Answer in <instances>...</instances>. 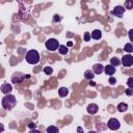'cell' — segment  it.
Here are the masks:
<instances>
[{
  "label": "cell",
  "instance_id": "cell-13",
  "mask_svg": "<svg viewBox=\"0 0 133 133\" xmlns=\"http://www.w3.org/2000/svg\"><path fill=\"white\" fill-rule=\"evenodd\" d=\"M94 77H95V73H94V71H91V70H86L85 72H84V78L86 79V80H92L94 79Z\"/></svg>",
  "mask_w": 133,
  "mask_h": 133
},
{
  "label": "cell",
  "instance_id": "cell-20",
  "mask_svg": "<svg viewBox=\"0 0 133 133\" xmlns=\"http://www.w3.org/2000/svg\"><path fill=\"white\" fill-rule=\"evenodd\" d=\"M58 51H59V53H60V54L65 55V54L69 52V49H68V47H66V46H64V45H60V46H59V48H58Z\"/></svg>",
  "mask_w": 133,
  "mask_h": 133
},
{
  "label": "cell",
  "instance_id": "cell-16",
  "mask_svg": "<svg viewBox=\"0 0 133 133\" xmlns=\"http://www.w3.org/2000/svg\"><path fill=\"white\" fill-rule=\"evenodd\" d=\"M127 109H128V104H126L124 102H122L117 105V110L119 112H125V111H127Z\"/></svg>",
  "mask_w": 133,
  "mask_h": 133
},
{
  "label": "cell",
  "instance_id": "cell-24",
  "mask_svg": "<svg viewBox=\"0 0 133 133\" xmlns=\"http://www.w3.org/2000/svg\"><path fill=\"white\" fill-rule=\"evenodd\" d=\"M125 94H126L127 96H133V89H132V88H127V89L125 90Z\"/></svg>",
  "mask_w": 133,
  "mask_h": 133
},
{
  "label": "cell",
  "instance_id": "cell-8",
  "mask_svg": "<svg viewBox=\"0 0 133 133\" xmlns=\"http://www.w3.org/2000/svg\"><path fill=\"white\" fill-rule=\"evenodd\" d=\"M11 90H12V86H11L10 83H7V82L2 83V85H1V91H2L3 94L8 95Z\"/></svg>",
  "mask_w": 133,
  "mask_h": 133
},
{
  "label": "cell",
  "instance_id": "cell-17",
  "mask_svg": "<svg viewBox=\"0 0 133 133\" xmlns=\"http://www.w3.org/2000/svg\"><path fill=\"white\" fill-rule=\"evenodd\" d=\"M47 133H59V129L56 126H49L46 129Z\"/></svg>",
  "mask_w": 133,
  "mask_h": 133
},
{
  "label": "cell",
  "instance_id": "cell-30",
  "mask_svg": "<svg viewBox=\"0 0 133 133\" xmlns=\"http://www.w3.org/2000/svg\"><path fill=\"white\" fill-rule=\"evenodd\" d=\"M89 85H90V86H95V85H96V82L92 81V80H90V81H89Z\"/></svg>",
  "mask_w": 133,
  "mask_h": 133
},
{
  "label": "cell",
  "instance_id": "cell-12",
  "mask_svg": "<svg viewBox=\"0 0 133 133\" xmlns=\"http://www.w3.org/2000/svg\"><path fill=\"white\" fill-rule=\"evenodd\" d=\"M90 36H91V38H94V39H100V38L102 37V31L99 30V29H95V30L90 33Z\"/></svg>",
  "mask_w": 133,
  "mask_h": 133
},
{
  "label": "cell",
  "instance_id": "cell-15",
  "mask_svg": "<svg viewBox=\"0 0 133 133\" xmlns=\"http://www.w3.org/2000/svg\"><path fill=\"white\" fill-rule=\"evenodd\" d=\"M122 63V60H119L117 57H112L111 59H110V64L112 65V66H118L119 64Z\"/></svg>",
  "mask_w": 133,
  "mask_h": 133
},
{
  "label": "cell",
  "instance_id": "cell-27",
  "mask_svg": "<svg viewBox=\"0 0 133 133\" xmlns=\"http://www.w3.org/2000/svg\"><path fill=\"white\" fill-rule=\"evenodd\" d=\"M28 127L31 129V130H33V129H35L36 128V125H35V123H33V122H31V123H29V125H28Z\"/></svg>",
  "mask_w": 133,
  "mask_h": 133
},
{
  "label": "cell",
  "instance_id": "cell-31",
  "mask_svg": "<svg viewBox=\"0 0 133 133\" xmlns=\"http://www.w3.org/2000/svg\"><path fill=\"white\" fill-rule=\"evenodd\" d=\"M87 133H98L97 131H89V132H87Z\"/></svg>",
  "mask_w": 133,
  "mask_h": 133
},
{
  "label": "cell",
  "instance_id": "cell-25",
  "mask_svg": "<svg viewBox=\"0 0 133 133\" xmlns=\"http://www.w3.org/2000/svg\"><path fill=\"white\" fill-rule=\"evenodd\" d=\"M128 36H129V39H130L131 42H133V28L129 30V32H128Z\"/></svg>",
  "mask_w": 133,
  "mask_h": 133
},
{
  "label": "cell",
  "instance_id": "cell-6",
  "mask_svg": "<svg viewBox=\"0 0 133 133\" xmlns=\"http://www.w3.org/2000/svg\"><path fill=\"white\" fill-rule=\"evenodd\" d=\"M125 7L124 6H122V5H116L113 9H112V15L113 16H115V17H117V18H122L123 16H124V14H125Z\"/></svg>",
  "mask_w": 133,
  "mask_h": 133
},
{
  "label": "cell",
  "instance_id": "cell-22",
  "mask_svg": "<svg viewBox=\"0 0 133 133\" xmlns=\"http://www.w3.org/2000/svg\"><path fill=\"white\" fill-rule=\"evenodd\" d=\"M127 85L129 88H132L133 89V77H130L128 80H127Z\"/></svg>",
  "mask_w": 133,
  "mask_h": 133
},
{
  "label": "cell",
  "instance_id": "cell-28",
  "mask_svg": "<svg viewBox=\"0 0 133 133\" xmlns=\"http://www.w3.org/2000/svg\"><path fill=\"white\" fill-rule=\"evenodd\" d=\"M77 132H78V133H83V129H82L81 127H78V128H77Z\"/></svg>",
  "mask_w": 133,
  "mask_h": 133
},
{
  "label": "cell",
  "instance_id": "cell-5",
  "mask_svg": "<svg viewBox=\"0 0 133 133\" xmlns=\"http://www.w3.org/2000/svg\"><path fill=\"white\" fill-rule=\"evenodd\" d=\"M110 130H118L119 129V127H121V124H119V122L116 119V118H110L109 121H108V123H107V125H106Z\"/></svg>",
  "mask_w": 133,
  "mask_h": 133
},
{
  "label": "cell",
  "instance_id": "cell-23",
  "mask_svg": "<svg viewBox=\"0 0 133 133\" xmlns=\"http://www.w3.org/2000/svg\"><path fill=\"white\" fill-rule=\"evenodd\" d=\"M90 38H91L90 33H89V32H85V33H84V41H85V42H88Z\"/></svg>",
  "mask_w": 133,
  "mask_h": 133
},
{
  "label": "cell",
  "instance_id": "cell-7",
  "mask_svg": "<svg viewBox=\"0 0 133 133\" xmlns=\"http://www.w3.org/2000/svg\"><path fill=\"white\" fill-rule=\"evenodd\" d=\"M122 63L124 66H131L133 64V56L130 54L124 55L122 57Z\"/></svg>",
  "mask_w": 133,
  "mask_h": 133
},
{
  "label": "cell",
  "instance_id": "cell-14",
  "mask_svg": "<svg viewBox=\"0 0 133 133\" xmlns=\"http://www.w3.org/2000/svg\"><path fill=\"white\" fill-rule=\"evenodd\" d=\"M58 95H59L60 98H64L69 95V89L66 87H60L58 89Z\"/></svg>",
  "mask_w": 133,
  "mask_h": 133
},
{
  "label": "cell",
  "instance_id": "cell-21",
  "mask_svg": "<svg viewBox=\"0 0 133 133\" xmlns=\"http://www.w3.org/2000/svg\"><path fill=\"white\" fill-rule=\"evenodd\" d=\"M44 73L46 74V75H51L52 73H53V69H52V66H44Z\"/></svg>",
  "mask_w": 133,
  "mask_h": 133
},
{
  "label": "cell",
  "instance_id": "cell-9",
  "mask_svg": "<svg viewBox=\"0 0 133 133\" xmlns=\"http://www.w3.org/2000/svg\"><path fill=\"white\" fill-rule=\"evenodd\" d=\"M86 109H87V112L89 114H96L99 111V106L97 104H95V103H90V104H88Z\"/></svg>",
  "mask_w": 133,
  "mask_h": 133
},
{
  "label": "cell",
  "instance_id": "cell-2",
  "mask_svg": "<svg viewBox=\"0 0 133 133\" xmlns=\"http://www.w3.org/2000/svg\"><path fill=\"white\" fill-rule=\"evenodd\" d=\"M25 58H26V61L28 63H30V64H36L39 61V54H38V52L36 50H33L32 49V50H29L26 53Z\"/></svg>",
  "mask_w": 133,
  "mask_h": 133
},
{
  "label": "cell",
  "instance_id": "cell-29",
  "mask_svg": "<svg viewBox=\"0 0 133 133\" xmlns=\"http://www.w3.org/2000/svg\"><path fill=\"white\" fill-rule=\"evenodd\" d=\"M29 133H41V132L38 130H36V129H33V130H30Z\"/></svg>",
  "mask_w": 133,
  "mask_h": 133
},
{
  "label": "cell",
  "instance_id": "cell-11",
  "mask_svg": "<svg viewBox=\"0 0 133 133\" xmlns=\"http://www.w3.org/2000/svg\"><path fill=\"white\" fill-rule=\"evenodd\" d=\"M104 72H105V74H106V75L111 76V75H113V74L115 73V68H114V66H112L111 64L106 65V66L104 68Z\"/></svg>",
  "mask_w": 133,
  "mask_h": 133
},
{
  "label": "cell",
  "instance_id": "cell-19",
  "mask_svg": "<svg viewBox=\"0 0 133 133\" xmlns=\"http://www.w3.org/2000/svg\"><path fill=\"white\" fill-rule=\"evenodd\" d=\"M124 50H125L126 52H128V53H132V52H133V44H131V43L125 44Z\"/></svg>",
  "mask_w": 133,
  "mask_h": 133
},
{
  "label": "cell",
  "instance_id": "cell-26",
  "mask_svg": "<svg viewBox=\"0 0 133 133\" xmlns=\"http://www.w3.org/2000/svg\"><path fill=\"white\" fill-rule=\"evenodd\" d=\"M109 83H110L111 85H114V84L116 83V79H115L114 77H110V78H109Z\"/></svg>",
  "mask_w": 133,
  "mask_h": 133
},
{
  "label": "cell",
  "instance_id": "cell-1",
  "mask_svg": "<svg viewBox=\"0 0 133 133\" xmlns=\"http://www.w3.org/2000/svg\"><path fill=\"white\" fill-rule=\"evenodd\" d=\"M16 103H17L16 97L14 95H10V94L4 96L2 98V101H1V105L5 110H11L16 106Z\"/></svg>",
  "mask_w": 133,
  "mask_h": 133
},
{
  "label": "cell",
  "instance_id": "cell-10",
  "mask_svg": "<svg viewBox=\"0 0 133 133\" xmlns=\"http://www.w3.org/2000/svg\"><path fill=\"white\" fill-rule=\"evenodd\" d=\"M104 68L105 66H103L101 63H96V64H94V66H92V71H94V73L95 74H101V73H103L104 72Z\"/></svg>",
  "mask_w": 133,
  "mask_h": 133
},
{
  "label": "cell",
  "instance_id": "cell-3",
  "mask_svg": "<svg viewBox=\"0 0 133 133\" xmlns=\"http://www.w3.org/2000/svg\"><path fill=\"white\" fill-rule=\"evenodd\" d=\"M45 46H46V48L49 51H55V50H57L59 48L60 45H59V43H58L57 39H55V38H49L45 43Z\"/></svg>",
  "mask_w": 133,
  "mask_h": 133
},
{
  "label": "cell",
  "instance_id": "cell-4",
  "mask_svg": "<svg viewBox=\"0 0 133 133\" xmlns=\"http://www.w3.org/2000/svg\"><path fill=\"white\" fill-rule=\"evenodd\" d=\"M24 79H25V75L21 72H16L11 76V82L15 83V84H19V83L23 82Z\"/></svg>",
  "mask_w": 133,
  "mask_h": 133
},
{
  "label": "cell",
  "instance_id": "cell-18",
  "mask_svg": "<svg viewBox=\"0 0 133 133\" xmlns=\"http://www.w3.org/2000/svg\"><path fill=\"white\" fill-rule=\"evenodd\" d=\"M124 7L125 9H133V0H126L125 3H124Z\"/></svg>",
  "mask_w": 133,
  "mask_h": 133
}]
</instances>
